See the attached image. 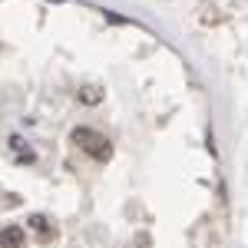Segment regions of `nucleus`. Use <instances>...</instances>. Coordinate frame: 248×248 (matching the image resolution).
Returning <instances> with one entry per match:
<instances>
[{"instance_id":"1","label":"nucleus","mask_w":248,"mask_h":248,"mask_svg":"<svg viewBox=\"0 0 248 248\" xmlns=\"http://www.w3.org/2000/svg\"><path fill=\"white\" fill-rule=\"evenodd\" d=\"M73 142H77L83 153L90 155V159H96V162H106L109 155H113V146H109V139L103 133H96V129H90V126H79V129H73Z\"/></svg>"},{"instance_id":"2","label":"nucleus","mask_w":248,"mask_h":248,"mask_svg":"<svg viewBox=\"0 0 248 248\" xmlns=\"http://www.w3.org/2000/svg\"><path fill=\"white\" fill-rule=\"evenodd\" d=\"M23 242H27V232L20 225H7L0 232V248H23Z\"/></svg>"},{"instance_id":"3","label":"nucleus","mask_w":248,"mask_h":248,"mask_svg":"<svg viewBox=\"0 0 248 248\" xmlns=\"http://www.w3.org/2000/svg\"><path fill=\"white\" fill-rule=\"evenodd\" d=\"M30 229H37V232H46V218H43V215H33V218H30Z\"/></svg>"}]
</instances>
